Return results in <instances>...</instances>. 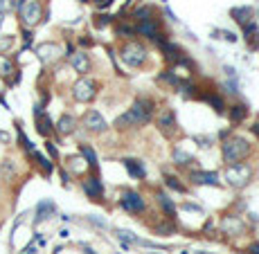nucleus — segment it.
<instances>
[{
  "mask_svg": "<svg viewBox=\"0 0 259 254\" xmlns=\"http://www.w3.org/2000/svg\"><path fill=\"white\" fill-rule=\"evenodd\" d=\"M154 115V101L151 99H138L131 106L128 113H124L122 117L115 119V126L118 128H128V126H138V124H146Z\"/></svg>",
  "mask_w": 259,
  "mask_h": 254,
  "instance_id": "1",
  "label": "nucleus"
},
{
  "mask_svg": "<svg viewBox=\"0 0 259 254\" xmlns=\"http://www.w3.org/2000/svg\"><path fill=\"white\" fill-rule=\"evenodd\" d=\"M248 153H250V144L246 137H232V140H228L226 144H223V160L230 164L244 160Z\"/></svg>",
  "mask_w": 259,
  "mask_h": 254,
  "instance_id": "2",
  "label": "nucleus"
},
{
  "mask_svg": "<svg viewBox=\"0 0 259 254\" xmlns=\"http://www.w3.org/2000/svg\"><path fill=\"white\" fill-rule=\"evenodd\" d=\"M250 178H252V169L248 164L234 162L226 169V180L230 187H246L250 182Z\"/></svg>",
  "mask_w": 259,
  "mask_h": 254,
  "instance_id": "3",
  "label": "nucleus"
},
{
  "mask_svg": "<svg viewBox=\"0 0 259 254\" xmlns=\"http://www.w3.org/2000/svg\"><path fill=\"white\" fill-rule=\"evenodd\" d=\"M18 11H20V20H23L25 27H34V25H38L43 18V7L38 0H28Z\"/></svg>",
  "mask_w": 259,
  "mask_h": 254,
  "instance_id": "4",
  "label": "nucleus"
},
{
  "mask_svg": "<svg viewBox=\"0 0 259 254\" xmlns=\"http://www.w3.org/2000/svg\"><path fill=\"white\" fill-rule=\"evenodd\" d=\"M72 97L77 101H82V104H88V101H92L97 97V81H92V79H79L77 83L72 86Z\"/></svg>",
  "mask_w": 259,
  "mask_h": 254,
  "instance_id": "5",
  "label": "nucleus"
},
{
  "mask_svg": "<svg viewBox=\"0 0 259 254\" xmlns=\"http://www.w3.org/2000/svg\"><path fill=\"white\" fill-rule=\"evenodd\" d=\"M120 54H122L124 63L131 65V68H138V65H142L146 61V50L140 45V43H126Z\"/></svg>",
  "mask_w": 259,
  "mask_h": 254,
  "instance_id": "6",
  "label": "nucleus"
},
{
  "mask_svg": "<svg viewBox=\"0 0 259 254\" xmlns=\"http://www.w3.org/2000/svg\"><path fill=\"white\" fill-rule=\"evenodd\" d=\"M36 52L43 63H52V61H56L61 56V47L56 43H43V45H38Z\"/></svg>",
  "mask_w": 259,
  "mask_h": 254,
  "instance_id": "7",
  "label": "nucleus"
},
{
  "mask_svg": "<svg viewBox=\"0 0 259 254\" xmlns=\"http://www.w3.org/2000/svg\"><path fill=\"white\" fill-rule=\"evenodd\" d=\"M84 124H86L88 131H92V133L106 131V122H104V117H102L97 110H88L86 117H84Z\"/></svg>",
  "mask_w": 259,
  "mask_h": 254,
  "instance_id": "8",
  "label": "nucleus"
},
{
  "mask_svg": "<svg viewBox=\"0 0 259 254\" xmlns=\"http://www.w3.org/2000/svg\"><path fill=\"white\" fill-rule=\"evenodd\" d=\"M120 205H122V207L126 209V212H136V214L144 209V200H142L138 194H133V191H131V194L124 196V198L120 200Z\"/></svg>",
  "mask_w": 259,
  "mask_h": 254,
  "instance_id": "9",
  "label": "nucleus"
},
{
  "mask_svg": "<svg viewBox=\"0 0 259 254\" xmlns=\"http://www.w3.org/2000/svg\"><path fill=\"white\" fill-rule=\"evenodd\" d=\"M244 221H241L239 216H228L226 221H223V232L230 236H239L241 232H244Z\"/></svg>",
  "mask_w": 259,
  "mask_h": 254,
  "instance_id": "10",
  "label": "nucleus"
},
{
  "mask_svg": "<svg viewBox=\"0 0 259 254\" xmlns=\"http://www.w3.org/2000/svg\"><path fill=\"white\" fill-rule=\"evenodd\" d=\"M34 115H36V128H38V133L48 137V135L52 133V122H50V117H48V115L41 110V106H36Z\"/></svg>",
  "mask_w": 259,
  "mask_h": 254,
  "instance_id": "11",
  "label": "nucleus"
},
{
  "mask_svg": "<svg viewBox=\"0 0 259 254\" xmlns=\"http://www.w3.org/2000/svg\"><path fill=\"white\" fill-rule=\"evenodd\" d=\"M70 63H72V68L77 70V72H88V68H90V61H88V54H84V52H72L70 54Z\"/></svg>",
  "mask_w": 259,
  "mask_h": 254,
  "instance_id": "12",
  "label": "nucleus"
},
{
  "mask_svg": "<svg viewBox=\"0 0 259 254\" xmlns=\"http://www.w3.org/2000/svg\"><path fill=\"white\" fill-rule=\"evenodd\" d=\"M192 180L196 185H218V176L214 171H194L192 173Z\"/></svg>",
  "mask_w": 259,
  "mask_h": 254,
  "instance_id": "13",
  "label": "nucleus"
},
{
  "mask_svg": "<svg viewBox=\"0 0 259 254\" xmlns=\"http://www.w3.org/2000/svg\"><path fill=\"white\" fill-rule=\"evenodd\" d=\"M232 18L246 27L248 23H252V9H250V7H234V9H232Z\"/></svg>",
  "mask_w": 259,
  "mask_h": 254,
  "instance_id": "14",
  "label": "nucleus"
},
{
  "mask_svg": "<svg viewBox=\"0 0 259 254\" xmlns=\"http://www.w3.org/2000/svg\"><path fill=\"white\" fill-rule=\"evenodd\" d=\"M74 126H77V119H74L72 115H64V117L59 119V124H56V131H59L61 135H70V133H74Z\"/></svg>",
  "mask_w": 259,
  "mask_h": 254,
  "instance_id": "15",
  "label": "nucleus"
},
{
  "mask_svg": "<svg viewBox=\"0 0 259 254\" xmlns=\"http://www.w3.org/2000/svg\"><path fill=\"white\" fill-rule=\"evenodd\" d=\"M84 191H86L90 198H100L102 196V182L97 180V178H88V180H84Z\"/></svg>",
  "mask_w": 259,
  "mask_h": 254,
  "instance_id": "16",
  "label": "nucleus"
},
{
  "mask_svg": "<svg viewBox=\"0 0 259 254\" xmlns=\"http://www.w3.org/2000/svg\"><path fill=\"white\" fill-rule=\"evenodd\" d=\"M158 124H160V128H162V131H172V128L176 126V119H174V113H172V110H164V113L160 115Z\"/></svg>",
  "mask_w": 259,
  "mask_h": 254,
  "instance_id": "17",
  "label": "nucleus"
},
{
  "mask_svg": "<svg viewBox=\"0 0 259 254\" xmlns=\"http://www.w3.org/2000/svg\"><path fill=\"white\" fill-rule=\"evenodd\" d=\"M124 167L128 169L131 178H144V169H142V164L136 162V160H124Z\"/></svg>",
  "mask_w": 259,
  "mask_h": 254,
  "instance_id": "18",
  "label": "nucleus"
},
{
  "mask_svg": "<svg viewBox=\"0 0 259 254\" xmlns=\"http://www.w3.org/2000/svg\"><path fill=\"white\" fill-rule=\"evenodd\" d=\"M12 72H16L14 70V63H12V59H7L5 54H0V77H12Z\"/></svg>",
  "mask_w": 259,
  "mask_h": 254,
  "instance_id": "19",
  "label": "nucleus"
},
{
  "mask_svg": "<svg viewBox=\"0 0 259 254\" xmlns=\"http://www.w3.org/2000/svg\"><path fill=\"white\" fill-rule=\"evenodd\" d=\"M246 115H248V108L246 106H241V104H236V106H232L230 108V119L232 122H241V119H246Z\"/></svg>",
  "mask_w": 259,
  "mask_h": 254,
  "instance_id": "20",
  "label": "nucleus"
},
{
  "mask_svg": "<svg viewBox=\"0 0 259 254\" xmlns=\"http://www.w3.org/2000/svg\"><path fill=\"white\" fill-rule=\"evenodd\" d=\"M158 203L162 205V209L167 212V216H174V214H176V207H174V203H172V200H169L164 194H158Z\"/></svg>",
  "mask_w": 259,
  "mask_h": 254,
  "instance_id": "21",
  "label": "nucleus"
},
{
  "mask_svg": "<svg viewBox=\"0 0 259 254\" xmlns=\"http://www.w3.org/2000/svg\"><path fill=\"white\" fill-rule=\"evenodd\" d=\"M52 212H54V205H52V203H41V205H38V221L50 218Z\"/></svg>",
  "mask_w": 259,
  "mask_h": 254,
  "instance_id": "22",
  "label": "nucleus"
},
{
  "mask_svg": "<svg viewBox=\"0 0 259 254\" xmlns=\"http://www.w3.org/2000/svg\"><path fill=\"white\" fill-rule=\"evenodd\" d=\"M82 155H86V160H88V164H90V167H97V155H95V151L90 149V146H84L82 144Z\"/></svg>",
  "mask_w": 259,
  "mask_h": 254,
  "instance_id": "23",
  "label": "nucleus"
},
{
  "mask_svg": "<svg viewBox=\"0 0 259 254\" xmlns=\"http://www.w3.org/2000/svg\"><path fill=\"white\" fill-rule=\"evenodd\" d=\"M174 160H176L178 164H190V162H194V158H192V155H187L185 151H180V149L174 151Z\"/></svg>",
  "mask_w": 259,
  "mask_h": 254,
  "instance_id": "24",
  "label": "nucleus"
},
{
  "mask_svg": "<svg viewBox=\"0 0 259 254\" xmlns=\"http://www.w3.org/2000/svg\"><path fill=\"white\" fill-rule=\"evenodd\" d=\"M167 187L169 189H174V191H178V194H185V187L180 185V182H178V178H174V176H167Z\"/></svg>",
  "mask_w": 259,
  "mask_h": 254,
  "instance_id": "25",
  "label": "nucleus"
},
{
  "mask_svg": "<svg viewBox=\"0 0 259 254\" xmlns=\"http://www.w3.org/2000/svg\"><path fill=\"white\" fill-rule=\"evenodd\" d=\"M208 101L214 106V110H216V113H223V110H226V104H223V99H221V97L210 95V97H208Z\"/></svg>",
  "mask_w": 259,
  "mask_h": 254,
  "instance_id": "26",
  "label": "nucleus"
},
{
  "mask_svg": "<svg viewBox=\"0 0 259 254\" xmlns=\"http://www.w3.org/2000/svg\"><path fill=\"white\" fill-rule=\"evenodd\" d=\"M136 18L142 23V20H149V18H154V16H151L149 7H140V9H136Z\"/></svg>",
  "mask_w": 259,
  "mask_h": 254,
  "instance_id": "27",
  "label": "nucleus"
},
{
  "mask_svg": "<svg viewBox=\"0 0 259 254\" xmlns=\"http://www.w3.org/2000/svg\"><path fill=\"white\" fill-rule=\"evenodd\" d=\"M12 45H14V36H0V54L7 52Z\"/></svg>",
  "mask_w": 259,
  "mask_h": 254,
  "instance_id": "28",
  "label": "nucleus"
},
{
  "mask_svg": "<svg viewBox=\"0 0 259 254\" xmlns=\"http://www.w3.org/2000/svg\"><path fill=\"white\" fill-rule=\"evenodd\" d=\"M118 236L124 241V243H138V241H140V239H136V236H131V232H126V230H120Z\"/></svg>",
  "mask_w": 259,
  "mask_h": 254,
  "instance_id": "29",
  "label": "nucleus"
},
{
  "mask_svg": "<svg viewBox=\"0 0 259 254\" xmlns=\"http://www.w3.org/2000/svg\"><path fill=\"white\" fill-rule=\"evenodd\" d=\"M118 34L120 36H136V27H128V25H120L118 27Z\"/></svg>",
  "mask_w": 259,
  "mask_h": 254,
  "instance_id": "30",
  "label": "nucleus"
},
{
  "mask_svg": "<svg viewBox=\"0 0 259 254\" xmlns=\"http://www.w3.org/2000/svg\"><path fill=\"white\" fill-rule=\"evenodd\" d=\"M34 158L38 160V164H41V167H43V171H46V173H50V171H52V164H50V160H46V158H43L41 153H34Z\"/></svg>",
  "mask_w": 259,
  "mask_h": 254,
  "instance_id": "31",
  "label": "nucleus"
},
{
  "mask_svg": "<svg viewBox=\"0 0 259 254\" xmlns=\"http://www.w3.org/2000/svg\"><path fill=\"white\" fill-rule=\"evenodd\" d=\"M108 23H110V16L108 14H97L95 16V25H97V27H106Z\"/></svg>",
  "mask_w": 259,
  "mask_h": 254,
  "instance_id": "32",
  "label": "nucleus"
},
{
  "mask_svg": "<svg viewBox=\"0 0 259 254\" xmlns=\"http://www.w3.org/2000/svg\"><path fill=\"white\" fill-rule=\"evenodd\" d=\"M14 7V0H0V14H7Z\"/></svg>",
  "mask_w": 259,
  "mask_h": 254,
  "instance_id": "33",
  "label": "nucleus"
},
{
  "mask_svg": "<svg viewBox=\"0 0 259 254\" xmlns=\"http://www.w3.org/2000/svg\"><path fill=\"white\" fill-rule=\"evenodd\" d=\"M18 142H20V144H23V146H25V149H28V151H32V142H30L28 137H25V133L20 131V128H18Z\"/></svg>",
  "mask_w": 259,
  "mask_h": 254,
  "instance_id": "34",
  "label": "nucleus"
},
{
  "mask_svg": "<svg viewBox=\"0 0 259 254\" xmlns=\"http://www.w3.org/2000/svg\"><path fill=\"white\" fill-rule=\"evenodd\" d=\"M0 171H2V176H12V173H14V164H12L10 160H7V162L2 164V167H0Z\"/></svg>",
  "mask_w": 259,
  "mask_h": 254,
  "instance_id": "35",
  "label": "nucleus"
},
{
  "mask_svg": "<svg viewBox=\"0 0 259 254\" xmlns=\"http://www.w3.org/2000/svg\"><path fill=\"white\" fill-rule=\"evenodd\" d=\"M196 142H200V146H203V149L212 146V140H208V137H196Z\"/></svg>",
  "mask_w": 259,
  "mask_h": 254,
  "instance_id": "36",
  "label": "nucleus"
},
{
  "mask_svg": "<svg viewBox=\"0 0 259 254\" xmlns=\"http://www.w3.org/2000/svg\"><path fill=\"white\" fill-rule=\"evenodd\" d=\"M110 2H113V0H95V5L100 7V9H106V7H108Z\"/></svg>",
  "mask_w": 259,
  "mask_h": 254,
  "instance_id": "37",
  "label": "nucleus"
},
{
  "mask_svg": "<svg viewBox=\"0 0 259 254\" xmlns=\"http://www.w3.org/2000/svg\"><path fill=\"white\" fill-rule=\"evenodd\" d=\"M223 38H228L230 43H234V41H236V36H234L232 32H223Z\"/></svg>",
  "mask_w": 259,
  "mask_h": 254,
  "instance_id": "38",
  "label": "nucleus"
},
{
  "mask_svg": "<svg viewBox=\"0 0 259 254\" xmlns=\"http://www.w3.org/2000/svg\"><path fill=\"white\" fill-rule=\"evenodd\" d=\"M48 151H50L52 158H56V149H54V144H52V142H48Z\"/></svg>",
  "mask_w": 259,
  "mask_h": 254,
  "instance_id": "39",
  "label": "nucleus"
},
{
  "mask_svg": "<svg viewBox=\"0 0 259 254\" xmlns=\"http://www.w3.org/2000/svg\"><path fill=\"white\" fill-rule=\"evenodd\" d=\"M248 250H250V254H259V243H252Z\"/></svg>",
  "mask_w": 259,
  "mask_h": 254,
  "instance_id": "40",
  "label": "nucleus"
},
{
  "mask_svg": "<svg viewBox=\"0 0 259 254\" xmlns=\"http://www.w3.org/2000/svg\"><path fill=\"white\" fill-rule=\"evenodd\" d=\"M25 2H28V0H14V7H16V9H20Z\"/></svg>",
  "mask_w": 259,
  "mask_h": 254,
  "instance_id": "41",
  "label": "nucleus"
},
{
  "mask_svg": "<svg viewBox=\"0 0 259 254\" xmlns=\"http://www.w3.org/2000/svg\"><path fill=\"white\" fill-rule=\"evenodd\" d=\"M23 36H25V43H28V45H30V43H32V32H25Z\"/></svg>",
  "mask_w": 259,
  "mask_h": 254,
  "instance_id": "42",
  "label": "nucleus"
},
{
  "mask_svg": "<svg viewBox=\"0 0 259 254\" xmlns=\"http://www.w3.org/2000/svg\"><path fill=\"white\" fill-rule=\"evenodd\" d=\"M252 131H254V135L259 137V122H257V124H254V126H252Z\"/></svg>",
  "mask_w": 259,
  "mask_h": 254,
  "instance_id": "43",
  "label": "nucleus"
},
{
  "mask_svg": "<svg viewBox=\"0 0 259 254\" xmlns=\"http://www.w3.org/2000/svg\"><path fill=\"white\" fill-rule=\"evenodd\" d=\"M0 140H7V135H5V133H0Z\"/></svg>",
  "mask_w": 259,
  "mask_h": 254,
  "instance_id": "44",
  "label": "nucleus"
},
{
  "mask_svg": "<svg viewBox=\"0 0 259 254\" xmlns=\"http://www.w3.org/2000/svg\"><path fill=\"white\" fill-rule=\"evenodd\" d=\"M2 20H5V14H0V25H2Z\"/></svg>",
  "mask_w": 259,
  "mask_h": 254,
  "instance_id": "45",
  "label": "nucleus"
},
{
  "mask_svg": "<svg viewBox=\"0 0 259 254\" xmlns=\"http://www.w3.org/2000/svg\"><path fill=\"white\" fill-rule=\"evenodd\" d=\"M198 254H205V252H198Z\"/></svg>",
  "mask_w": 259,
  "mask_h": 254,
  "instance_id": "46",
  "label": "nucleus"
},
{
  "mask_svg": "<svg viewBox=\"0 0 259 254\" xmlns=\"http://www.w3.org/2000/svg\"><path fill=\"white\" fill-rule=\"evenodd\" d=\"M82 2H86V0H82Z\"/></svg>",
  "mask_w": 259,
  "mask_h": 254,
  "instance_id": "47",
  "label": "nucleus"
}]
</instances>
